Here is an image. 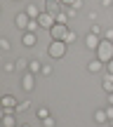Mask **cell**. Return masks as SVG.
I'll return each instance as SVG.
<instances>
[{
	"instance_id": "22",
	"label": "cell",
	"mask_w": 113,
	"mask_h": 127,
	"mask_svg": "<svg viewBox=\"0 0 113 127\" xmlns=\"http://www.w3.org/2000/svg\"><path fill=\"white\" fill-rule=\"evenodd\" d=\"M52 71H54V68H52L50 64H42V75H52Z\"/></svg>"
},
{
	"instance_id": "26",
	"label": "cell",
	"mask_w": 113,
	"mask_h": 127,
	"mask_svg": "<svg viewBox=\"0 0 113 127\" xmlns=\"http://www.w3.org/2000/svg\"><path fill=\"white\" fill-rule=\"evenodd\" d=\"M90 33H97V35H99V33H101V26H99V24H94V26L90 28Z\"/></svg>"
},
{
	"instance_id": "6",
	"label": "cell",
	"mask_w": 113,
	"mask_h": 127,
	"mask_svg": "<svg viewBox=\"0 0 113 127\" xmlns=\"http://www.w3.org/2000/svg\"><path fill=\"white\" fill-rule=\"evenodd\" d=\"M101 40H104V38H99L97 33H87V38H85V47H87V50H92V52H97V47L101 45Z\"/></svg>"
},
{
	"instance_id": "18",
	"label": "cell",
	"mask_w": 113,
	"mask_h": 127,
	"mask_svg": "<svg viewBox=\"0 0 113 127\" xmlns=\"http://www.w3.org/2000/svg\"><path fill=\"white\" fill-rule=\"evenodd\" d=\"M38 28H40L38 19H31V24H28V28H26V31H28V33H38Z\"/></svg>"
},
{
	"instance_id": "31",
	"label": "cell",
	"mask_w": 113,
	"mask_h": 127,
	"mask_svg": "<svg viewBox=\"0 0 113 127\" xmlns=\"http://www.w3.org/2000/svg\"><path fill=\"white\" fill-rule=\"evenodd\" d=\"M109 104H111V106H113V94H109Z\"/></svg>"
},
{
	"instance_id": "12",
	"label": "cell",
	"mask_w": 113,
	"mask_h": 127,
	"mask_svg": "<svg viewBox=\"0 0 113 127\" xmlns=\"http://www.w3.org/2000/svg\"><path fill=\"white\" fill-rule=\"evenodd\" d=\"M26 71L33 73V75L42 73V61H40V59H31V61H28V68H26Z\"/></svg>"
},
{
	"instance_id": "19",
	"label": "cell",
	"mask_w": 113,
	"mask_h": 127,
	"mask_svg": "<svg viewBox=\"0 0 113 127\" xmlns=\"http://www.w3.org/2000/svg\"><path fill=\"white\" fill-rule=\"evenodd\" d=\"M57 21H59V24H68V12H66V9H64V12L57 17Z\"/></svg>"
},
{
	"instance_id": "23",
	"label": "cell",
	"mask_w": 113,
	"mask_h": 127,
	"mask_svg": "<svg viewBox=\"0 0 113 127\" xmlns=\"http://www.w3.org/2000/svg\"><path fill=\"white\" fill-rule=\"evenodd\" d=\"M0 50H2V52L9 50V40H7V38H2V40H0Z\"/></svg>"
},
{
	"instance_id": "14",
	"label": "cell",
	"mask_w": 113,
	"mask_h": 127,
	"mask_svg": "<svg viewBox=\"0 0 113 127\" xmlns=\"http://www.w3.org/2000/svg\"><path fill=\"white\" fill-rule=\"evenodd\" d=\"M24 12H26L28 17H31V19H38V17H40L42 12H45V9H40L38 5H26V9H24Z\"/></svg>"
},
{
	"instance_id": "4",
	"label": "cell",
	"mask_w": 113,
	"mask_h": 127,
	"mask_svg": "<svg viewBox=\"0 0 113 127\" xmlns=\"http://www.w3.org/2000/svg\"><path fill=\"white\" fill-rule=\"evenodd\" d=\"M64 9H66V7H64L61 0H45V12H50L52 17H59Z\"/></svg>"
},
{
	"instance_id": "28",
	"label": "cell",
	"mask_w": 113,
	"mask_h": 127,
	"mask_svg": "<svg viewBox=\"0 0 113 127\" xmlns=\"http://www.w3.org/2000/svg\"><path fill=\"white\" fill-rule=\"evenodd\" d=\"M106 73H113V59H111L109 64H106Z\"/></svg>"
},
{
	"instance_id": "24",
	"label": "cell",
	"mask_w": 113,
	"mask_h": 127,
	"mask_svg": "<svg viewBox=\"0 0 113 127\" xmlns=\"http://www.w3.org/2000/svg\"><path fill=\"white\" fill-rule=\"evenodd\" d=\"M26 108H28V101H21V104L17 106V113H24V111H26Z\"/></svg>"
},
{
	"instance_id": "5",
	"label": "cell",
	"mask_w": 113,
	"mask_h": 127,
	"mask_svg": "<svg viewBox=\"0 0 113 127\" xmlns=\"http://www.w3.org/2000/svg\"><path fill=\"white\" fill-rule=\"evenodd\" d=\"M38 24H40V28H47V31H50V28L57 24V17H52L50 12H42L40 17H38Z\"/></svg>"
},
{
	"instance_id": "30",
	"label": "cell",
	"mask_w": 113,
	"mask_h": 127,
	"mask_svg": "<svg viewBox=\"0 0 113 127\" xmlns=\"http://www.w3.org/2000/svg\"><path fill=\"white\" fill-rule=\"evenodd\" d=\"M61 2H64V7H71V5L75 2V0H61Z\"/></svg>"
},
{
	"instance_id": "32",
	"label": "cell",
	"mask_w": 113,
	"mask_h": 127,
	"mask_svg": "<svg viewBox=\"0 0 113 127\" xmlns=\"http://www.w3.org/2000/svg\"><path fill=\"white\" fill-rule=\"evenodd\" d=\"M19 127H31V125H19Z\"/></svg>"
},
{
	"instance_id": "33",
	"label": "cell",
	"mask_w": 113,
	"mask_h": 127,
	"mask_svg": "<svg viewBox=\"0 0 113 127\" xmlns=\"http://www.w3.org/2000/svg\"><path fill=\"white\" fill-rule=\"evenodd\" d=\"M109 123H111V127H113V120H109Z\"/></svg>"
},
{
	"instance_id": "21",
	"label": "cell",
	"mask_w": 113,
	"mask_h": 127,
	"mask_svg": "<svg viewBox=\"0 0 113 127\" xmlns=\"http://www.w3.org/2000/svg\"><path fill=\"white\" fill-rule=\"evenodd\" d=\"M14 64H17V68H28V61H26V59H21V57H19Z\"/></svg>"
},
{
	"instance_id": "17",
	"label": "cell",
	"mask_w": 113,
	"mask_h": 127,
	"mask_svg": "<svg viewBox=\"0 0 113 127\" xmlns=\"http://www.w3.org/2000/svg\"><path fill=\"white\" fill-rule=\"evenodd\" d=\"M75 40H78V33L71 28V31L66 33V38H64V42H66V45H71V42H75Z\"/></svg>"
},
{
	"instance_id": "1",
	"label": "cell",
	"mask_w": 113,
	"mask_h": 127,
	"mask_svg": "<svg viewBox=\"0 0 113 127\" xmlns=\"http://www.w3.org/2000/svg\"><path fill=\"white\" fill-rule=\"evenodd\" d=\"M94 57L99 61H104V64H109L111 59H113V40H101V45L97 47V52H94Z\"/></svg>"
},
{
	"instance_id": "29",
	"label": "cell",
	"mask_w": 113,
	"mask_h": 127,
	"mask_svg": "<svg viewBox=\"0 0 113 127\" xmlns=\"http://www.w3.org/2000/svg\"><path fill=\"white\" fill-rule=\"evenodd\" d=\"M101 5L104 7H113V0H101Z\"/></svg>"
},
{
	"instance_id": "27",
	"label": "cell",
	"mask_w": 113,
	"mask_h": 127,
	"mask_svg": "<svg viewBox=\"0 0 113 127\" xmlns=\"http://www.w3.org/2000/svg\"><path fill=\"white\" fill-rule=\"evenodd\" d=\"M106 115H109V120H113V106H111V104L106 106Z\"/></svg>"
},
{
	"instance_id": "9",
	"label": "cell",
	"mask_w": 113,
	"mask_h": 127,
	"mask_svg": "<svg viewBox=\"0 0 113 127\" xmlns=\"http://www.w3.org/2000/svg\"><path fill=\"white\" fill-rule=\"evenodd\" d=\"M36 42H38V33L24 31V35H21V45L24 47H36Z\"/></svg>"
},
{
	"instance_id": "13",
	"label": "cell",
	"mask_w": 113,
	"mask_h": 127,
	"mask_svg": "<svg viewBox=\"0 0 113 127\" xmlns=\"http://www.w3.org/2000/svg\"><path fill=\"white\" fill-rule=\"evenodd\" d=\"M0 104H2V108H17V106H19V101L14 99L12 94H5L2 99H0Z\"/></svg>"
},
{
	"instance_id": "25",
	"label": "cell",
	"mask_w": 113,
	"mask_h": 127,
	"mask_svg": "<svg viewBox=\"0 0 113 127\" xmlns=\"http://www.w3.org/2000/svg\"><path fill=\"white\" fill-rule=\"evenodd\" d=\"M104 38H106V40H113V28H106V31H104Z\"/></svg>"
},
{
	"instance_id": "2",
	"label": "cell",
	"mask_w": 113,
	"mask_h": 127,
	"mask_svg": "<svg viewBox=\"0 0 113 127\" xmlns=\"http://www.w3.org/2000/svg\"><path fill=\"white\" fill-rule=\"evenodd\" d=\"M66 50H68V45L64 40H52L50 47H47V54H50L52 59H64V57H66Z\"/></svg>"
},
{
	"instance_id": "8",
	"label": "cell",
	"mask_w": 113,
	"mask_h": 127,
	"mask_svg": "<svg viewBox=\"0 0 113 127\" xmlns=\"http://www.w3.org/2000/svg\"><path fill=\"white\" fill-rule=\"evenodd\" d=\"M14 24H17V28L26 31V28H28V24H31V17H28L26 12H19L17 17H14Z\"/></svg>"
},
{
	"instance_id": "16",
	"label": "cell",
	"mask_w": 113,
	"mask_h": 127,
	"mask_svg": "<svg viewBox=\"0 0 113 127\" xmlns=\"http://www.w3.org/2000/svg\"><path fill=\"white\" fill-rule=\"evenodd\" d=\"M36 118H38V120H45V118H50V108H47V106H40V108L36 111Z\"/></svg>"
},
{
	"instance_id": "11",
	"label": "cell",
	"mask_w": 113,
	"mask_h": 127,
	"mask_svg": "<svg viewBox=\"0 0 113 127\" xmlns=\"http://www.w3.org/2000/svg\"><path fill=\"white\" fill-rule=\"evenodd\" d=\"M104 68H106V64L99 61L97 57H94L92 61H87V71H90V73H99V71H104Z\"/></svg>"
},
{
	"instance_id": "20",
	"label": "cell",
	"mask_w": 113,
	"mask_h": 127,
	"mask_svg": "<svg viewBox=\"0 0 113 127\" xmlns=\"http://www.w3.org/2000/svg\"><path fill=\"white\" fill-rule=\"evenodd\" d=\"M42 125H45V127H54V125H57V120L50 115V118H45V120H42Z\"/></svg>"
},
{
	"instance_id": "15",
	"label": "cell",
	"mask_w": 113,
	"mask_h": 127,
	"mask_svg": "<svg viewBox=\"0 0 113 127\" xmlns=\"http://www.w3.org/2000/svg\"><path fill=\"white\" fill-rule=\"evenodd\" d=\"M94 123H97V125H101V123H109L106 108H99V111H94Z\"/></svg>"
},
{
	"instance_id": "34",
	"label": "cell",
	"mask_w": 113,
	"mask_h": 127,
	"mask_svg": "<svg viewBox=\"0 0 113 127\" xmlns=\"http://www.w3.org/2000/svg\"><path fill=\"white\" fill-rule=\"evenodd\" d=\"M14 2H21V0H14Z\"/></svg>"
},
{
	"instance_id": "3",
	"label": "cell",
	"mask_w": 113,
	"mask_h": 127,
	"mask_svg": "<svg viewBox=\"0 0 113 127\" xmlns=\"http://www.w3.org/2000/svg\"><path fill=\"white\" fill-rule=\"evenodd\" d=\"M71 31V26H68V24H54V26L50 28V38L52 40H64V38H66V33Z\"/></svg>"
},
{
	"instance_id": "10",
	"label": "cell",
	"mask_w": 113,
	"mask_h": 127,
	"mask_svg": "<svg viewBox=\"0 0 113 127\" xmlns=\"http://www.w3.org/2000/svg\"><path fill=\"white\" fill-rule=\"evenodd\" d=\"M101 90H104L106 94H113V73H106V75L101 78Z\"/></svg>"
},
{
	"instance_id": "7",
	"label": "cell",
	"mask_w": 113,
	"mask_h": 127,
	"mask_svg": "<svg viewBox=\"0 0 113 127\" xmlns=\"http://www.w3.org/2000/svg\"><path fill=\"white\" fill-rule=\"evenodd\" d=\"M21 87L26 92H33V90H36V75L26 71V73H24V78H21Z\"/></svg>"
}]
</instances>
